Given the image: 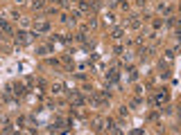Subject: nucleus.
I'll return each instance as SVG.
<instances>
[{
  "instance_id": "obj_1",
  "label": "nucleus",
  "mask_w": 181,
  "mask_h": 135,
  "mask_svg": "<svg viewBox=\"0 0 181 135\" xmlns=\"http://www.w3.org/2000/svg\"><path fill=\"white\" fill-rule=\"evenodd\" d=\"M70 104H73V106H84V104H86V99H84L79 93H75V90H73V93H70Z\"/></svg>"
},
{
  "instance_id": "obj_2",
  "label": "nucleus",
  "mask_w": 181,
  "mask_h": 135,
  "mask_svg": "<svg viewBox=\"0 0 181 135\" xmlns=\"http://www.w3.org/2000/svg\"><path fill=\"white\" fill-rule=\"evenodd\" d=\"M14 36H16V43H21V45H27V43L32 41V36L27 32H18V34H14Z\"/></svg>"
},
{
  "instance_id": "obj_3",
  "label": "nucleus",
  "mask_w": 181,
  "mask_h": 135,
  "mask_svg": "<svg viewBox=\"0 0 181 135\" xmlns=\"http://www.w3.org/2000/svg\"><path fill=\"white\" fill-rule=\"evenodd\" d=\"M34 30H36L34 36H39V32H48V30H50V23H48V20H36Z\"/></svg>"
},
{
  "instance_id": "obj_4",
  "label": "nucleus",
  "mask_w": 181,
  "mask_h": 135,
  "mask_svg": "<svg viewBox=\"0 0 181 135\" xmlns=\"http://www.w3.org/2000/svg\"><path fill=\"white\" fill-rule=\"evenodd\" d=\"M165 101H168V93H156V97H154V104L156 106L165 104Z\"/></svg>"
},
{
  "instance_id": "obj_5",
  "label": "nucleus",
  "mask_w": 181,
  "mask_h": 135,
  "mask_svg": "<svg viewBox=\"0 0 181 135\" xmlns=\"http://www.w3.org/2000/svg\"><path fill=\"white\" fill-rule=\"evenodd\" d=\"M127 25H129L131 30H138V27H140V18H138V16H129V23H127Z\"/></svg>"
},
{
  "instance_id": "obj_6",
  "label": "nucleus",
  "mask_w": 181,
  "mask_h": 135,
  "mask_svg": "<svg viewBox=\"0 0 181 135\" xmlns=\"http://www.w3.org/2000/svg\"><path fill=\"white\" fill-rule=\"evenodd\" d=\"M0 30H2L5 34H14V32H12V27H9V23H7V20H2V18H0Z\"/></svg>"
},
{
  "instance_id": "obj_7",
  "label": "nucleus",
  "mask_w": 181,
  "mask_h": 135,
  "mask_svg": "<svg viewBox=\"0 0 181 135\" xmlns=\"http://www.w3.org/2000/svg\"><path fill=\"white\" fill-rule=\"evenodd\" d=\"M118 77H120V74H118V70H109L107 72V79H111V81H118Z\"/></svg>"
},
{
  "instance_id": "obj_8",
  "label": "nucleus",
  "mask_w": 181,
  "mask_h": 135,
  "mask_svg": "<svg viewBox=\"0 0 181 135\" xmlns=\"http://www.w3.org/2000/svg\"><path fill=\"white\" fill-rule=\"evenodd\" d=\"M111 38H116V41H118V38H122V30H113Z\"/></svg>"
},
{
  "instance_id": "obj_9",
  "label": "nucleus",
  "mask_w": 181,
  "mask_h": 135,
  "mask_svg": "<svg viewBox=\"0 0 181 135\" xmlns=\"http://www.w3.org/2000/svg\"><path fill=\"white\" fill-rule=\"evenodd\" d=\"M165 59L172 61V59H174V50H168V52H165Z\"/></svg>"
},
{
  "instance_id": "obj_10",
  "label": "nucleus",
  "mask_w": 181,
  "mask_h": 135,
  "mask_svg": "<svg viewBox=\"0 0 181 135\" xmlns=\"http://www.w3.org/2000/svg\"><path fill=\"white\" fill-rule=\"evenodd\" d=\"M61 88H64L61 83H54V86H52V93H61Z\"/></svg>"
},
{
  "instance_id": "obj_11",
  "label": "nucleus",
  "mask_w": 181,
  "mask_h": 135,
  "mask_svg": "<svg viewBox=\"0 0 181 135\" xmlns=\"http://www.w3.org/2000/svg\"><path fill=\"white\" fill-rule=\"evenodd\" d=\"M54 2H57V5H64V0H54Z\"/></svg>"
}]
</instances>
